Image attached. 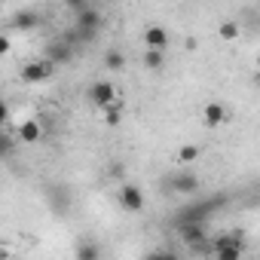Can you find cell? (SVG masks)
<instances>
[{"instance_id": "1", "label": "cell", "mask_w": 260, "mask_h": 260, "mask_svg": "<svg viewBox=\"0 0 260 260\" xmlns=\"http://www.w3.org/2000/svg\"><path fill=\"white\" fill-rule=\"evenodd\" d=\"M52 74H55V64H52L46 55H43V58H37V61H28V64H22V71H19L22 83H46Z\"/></svg>"}, {"instance_id": "2", "label": "cell", "mask_w": 260, "mask_h": 260, "mask_svg": "<svg viewBox=\"0 0 260 260\" xmlns=\"http://www.w3.org/2000/svg\"><path fill=\"white\" fill-rule=\"evenodd\" d=\"M178 233H181V239L190 245V248H196V251H205V245H208V233H205V220H190V223H178Z\"/></svg>"}, {"instance_id": "3", "label": "cell", "mask_w": 260, "mask_h": 260, "mask_svg": "<svg viewBox=\"0 0 260 260\" xmlns=\"http://www.w3.org/2000/svg\"><path fill=\"white\" fill-rule=\"evenodd\" d=\"M119 202H122L125 211H144V205H147L144 190L138 184H122L119 187Z\"/></svg>"}, {"instance_id": "4", "label": "cell", "mask_w": 260, "mask_h": 260, "mask_svg": "<svg viewBox=\"0 0 260 260\" xmlns=\"http://www.w3.org/2000/svg\"><path fill=\"white\" fill-rule=\"evenodd\" d=\"M86 98H89V104H95V107L101 110L104 104H110V101L116 98V86H113V83H107V80H98V83H92V86H89Z\"/></svg>"}, {"instance_id": "5", "label": "cell", "mask_w": 260, "mask_h": 260, "mask_svg": "<svg viewBox=\"0 0 260 260\" xmlns=\"http://www.w3.org/2000/svg\"><path fill=\"white\" fill-rule=\"evenodd\" d=\"M43 138V125H40V119H25V122H19V128H16V141H22V144H37Z\"/></svg>"}, {"instance_id": "6", "label": "cell", "mask_w": 260, "mask_h": 260, "mask_svg": "<svg viewBox=\"0 0 260 260\" xmlns=\"http://www.w3.org/2000/svg\"><path fill=\"white\" fill-rule=\"evenodd\" d=\"M226 107L220 104V101H208L205 107H202V122L208 125V128H217V125H223L226 122Z\"/></svg>"}, {"instance_id": "7", "label": "cell", "mask_w": 260, "mask_h": 260, "mask_svg": "<svg viewBox=\"0 0 260 260\" xmlns=\"http://www.w3.org/2000/svg\"><path fill=\"white\" fill-rule=\"evenodd\" d=\"M169 190H175V193H196L199 190V178L193 172H178V175L169 178Z\"/></svg>"}, {"instance_id": "8", "label": "cell", "mask_w": 260, "mask_h": 260, "mask_svg": "<svg viewBox=\"0 0 260 260\" xmlns=\"http://www.w3.org/2000/svg\"><path fill=\"white\" fill-rule=\"evenodd\" d=\"M71 55H74V49H71V43L64 40V37H58V40H52L49 43V49H46V58L58 68V64H64V61H71Z\"/></svg>"}, {"instance_id": "9", "label": "cell", "mask_w": 260, "mask_h": 260, "mask_svg": "<svg viewBox=\"0 0 260 260\" xmlns=\"http://www.w3.org/2000/svg\"><path fill=\"white\" fill-rule=\"evenodd\" d=\"M144 46L147 49H169V31L162 28V25H150L147 31H144Z\"/></svg>"}, {"instance_id": "10", "label": "cell", "mask_w": 260, "mask_h": 260, "mask_svg": "<svg viewBox=\"0 0 260 260\" xmlns=\"http://www.w3.org/2000/svg\"><path fill=\"white\" fill-rule=\"evenodd\" d=\"M37 25H40V13H34V10H19L13 16V28L16 31H34Z\"/></svg>"}, {"instance_id": "11", "label": "cell", "mask_w": 260, "mask_h": 260, "mask_svg": "<svg viewBox=\"0 0 260 260\" xmlns=\"http://www.w3.org/2000/svg\"><path fill=\"white\" fill-rule=\"evenodd\" d=\"M122 110H125V107H122V101H119V95H116L110 104H104V107H101L104 122H107V125H119V122H122Z\"/></svg>"}, {"instance_id": "12", "label": "cell", "mask_w": 260, "mask_h": 260, "mask_svg": "<svg viewBox=\"0 0 260 260\" xmlns=\"http://www.w3.org/2000/svg\"><path fill=\"white\" fill-rule=\"evenodd\" d=\"M104 68L107 71H116V74L125 71V52L122 49H107L104 52Z\"/></svg>"}, {"instance_id": "13", "label": "cell", "mask_w": 260, "mask_h": 260, "mask_svg": "<svg viewBox=\"0 0 260 260\" xmlns=\"http://www.w3.org/2000/svg\"><path fill=\"white\" fill-rule=\"evenodd\" d=\"M141 61H144L147 71H162V68H166V52H162V49H147Z\"/></svg>"}, {"instance_id": "14", "label": "cell", "mask_w": 260, "mask_h": 260, "mask_svg": "<svg viewBox=\"0 0 260 260\" xmlns=\"http://www.w3.org/2000/svg\"><path fill=\"white\" fill-rule=\"evenodd\" d=\"M16 153V135L0 132V159H10Z\"/></svg>"}, {"instance_id": "15", "label": "cell", "mask_w": 260, "mask_h": 260, "mask_svg": "<svg viewBox=\"0 0 260 260\" xmlns=\"http://www.w3.org/2000/svg\"><path fill=\"white\" fill-rule=\"evenodd\" d=\"M239 22H223L220 25V40H239Z\"/></svg>"}, {"instance_id": "16", "label": "cell", "mask_w": 260, "mask_h": 260, "mask_svg": "<svg viewBox=\"0 0 260 260\" xmlns=\"http://www.w3.org/2000/svg\"><path fill=\"white\" fill-rule=\"evenodd\" d=\"M196 156H199V147H193V144H184L178 150V162H196Z\"/></svg>"}, {"instance_id": "17", "label": "cell", "mask_w": 260, "mask_h": 260, "mask_svg": "<svg viewBox=\"0 0 260 260\" xmlns=\"http://www.w3.org/2000/svg\"><path fill=\"white\" fill-rule=\"evenodd\" d=\"M77 257H83V260H95V257H101V251H98L95 245H80V248H77Z\"/></svg>"}, {"instance_id": "18", "label": "cell", "mask_w": 260, "mask_h": 260, "mask_svg": "<svg viewBox=\"0 0 260 260\" xmlns=\"http://www.w3.org/2000/svg\"><path fill=\"white\" fill-rule=\"evenodd\" d=\"M10 113H13V110H10V101L0 98V125H7V122H10Z\"/></svg>"}, {"instance_id": "19", "label": "cell", "mask_w": 260, "mask_h": 260, "mask_svg": "<svg viewBox=\"0 0 260 260\" xmlns=\"http://www.w3.org/2000/svg\"><path fill=\"white\" fill-rule=\"evenodd\" d=\"M10 49H13L10 37H7V34H0V55H10Z\"/></svg>"}, {"instance_id": "20", "label": "cell", "mask_w": 260, "mask_h": 260, "mask_svg": "<svg viewBox=\"0 0 260 260\" xmlns=\"http://www.w3.org/2000/svg\"><path fill=\"white\" fill-rule=\"evenodd\" d=\"M64 7H71V10H77V13H80V10L86 7V0H64Z\"/></svg>"}]
</instances>
